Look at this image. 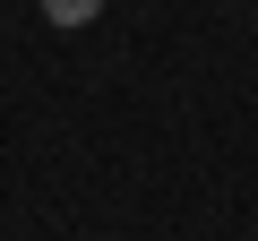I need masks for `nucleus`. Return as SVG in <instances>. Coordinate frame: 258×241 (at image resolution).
Here are the masks:
<instances>
[{"label":"nucleus","mask_w":258,"mask_h":241,"mask_svg":"<svg viewBox=\"0 0 258 241\" xmlns=\"http://www.w3.org/2000/svg\"><path fill=\"white\" fill-rule=\"evenodd\" d=\"M43 18H52V26H95L103 0H43Z\"/></svg>","instance_id":"obj_1"}]
</instances>
